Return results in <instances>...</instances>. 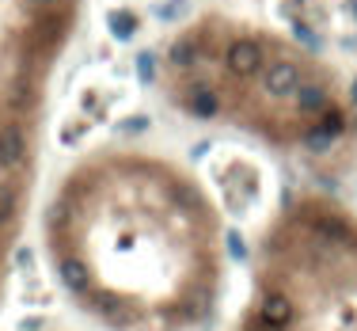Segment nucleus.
Returning a JSON list of instances; mask_svg holds the SVG:
<instances>
[{
	"label": "nucleus",
	"instance_id": "nucleus-1",
	"mask_svg": "<svg viewBox=\"0 0 357 331\" xmlns=\"http://www.w3.org/2000/svg\"><path fill=\"white\" fill-rule=\"evenodd\" d=\"M224 61L235 76H255V73H262V65H266L262 46L255 38H232L228 50H224Z\"/></svg>",
	"mask_w": 357,
	"mask_h": 331
},
{
	"label": "nucleus",
	"instance_id": "nucleus-2",
	"mask_svg": "<svg viewBox=\"0 0 357 331\" xmlns=\"http://www.w3.org/2000/svg\"><path fill=\"white\" fill-rule=\"evenodd\" d=\"M301 84H304L301 80V69L292 65V61H274V65L262 69V91L274 95V100H289Z\"/></svg>",
	"mask_w": 357,
	"mask_h": 331
},
{
	"label": "nucleus",
	"instance_id": "nucleus-3",
	"mask_svg": "<svg viewBox=\"0 0 357 331\" xmlns=\"http://www.w3.org/2000/svg\"><path fill=\"white\" fill-rule=\"evenodd\" d=\"M342 130H346V118H342L338 111H323V115H319V122L304 133V145H308L312 152H327L334 141L342 137Z\"/></svg>",
	"mask_w": 357,
	"mask_h": 331
},
{
	"label": "nucleus",
	"instance_id": "nucleus-4",
	"mask_svg": "<svg viewBox=\"0 0 357 331\" xmlns=\"http://www.w3.org/2000/svg\"><path fill=\"white\" fill-rule=\"evenodd\" d=\"M23 160H27V133L19 130L16 122L0 126V168H4V172H16Z\"/></svg>",
	"mask_w": 357,
	"mask_h": 331
},
{
	"label": "nucleus",
	"instance_id": "nucleus-5",
	"mask_svg": "<svg viewBox=\"0 0 357 331\" xmlns=\"http://www.w3.org/2000/svg\"><path fill=\"white\" fill-rule=\"evenodd\" d=\"M289 320H292V301L285 297V293H270L266 301H262V308H259V328H266V331H281V328H289Z\"/></svg>",
	"mask_w": 357,
	"mask_h": 331
},
{
	"label": "nucleus",
	"instance_id": "nucleus-6",
	"mask_svg": "<svg viewBox=\"0 0 357 331\" xmlns=\"http://www.w3.org/2000/svg\"><path fill=\"white\" fill-rule=\"evenodd\" d=\"M57 278L65 282L69 293H91V274H88V266H84L80 259H73V255H65L61 263H57Z\"/></svg>",
	"mask_w": 357,
	"mask_h": 331
},
{
	"label": "nucleus",
	"instance_id": "nucleus-7",
	"mask_svg": "<svg viewBox=\"0 0 357 331\" xmlns=\"http://www.w3.org/2000/svg\"><path fill=\"white\" fill-rule=\"evenodd\" d=\"M292 103H297L301 115H323V111L331 107V95H327V88H319V84H301V88L292 91Z\"/></svg>",
	"mask_w": 357,
	"mask_h": 331
},
{
	"label": "nucleus",
	"instance_id": "nucleus-8",
	"mask_svg": "<svg viewBox=\"0 0 357 331\" xmlns=\"http://www.w3.org/2000/svg\"><path fill=\"white\" fill-rule=\"evenodd\" d=\"M183 103H187V111L194 118H217V111H220V103H217V95H213V88H205V84H194V88L183 95Z\"/></svg>",
	"mask_w": 357,
	"mask_h": 331
},
{
	"label": "nucleus",
	"instance_id": "nucleus-9",
	"mask_svg": "<svg viewBox=\"0 0 357 331\" xmlns=\"http://www.w3.org/2000/svg\"><path fill=\"white\" fill-rule=\"evenodd\" d=\"M312 229H316L323 240H334V244H357L354 229H349L342 217H316V221H312Z\"/></svg>",
	"mask_w": 357,
	"mask_h": 331
},
{
	"label": "nucleus",
	"instance_id": "nucleus-10",
	"mask_svg": "<svg viewBox=\"0 0 357 331\" xmlns=\"http://www.w3.org/2000/svg\"><path fill=\"white\" fill-rule=\"evenodd\" d=\"M106 27H111L114 38L130 42L133 34H137V16H133L130 8H111V12H106Z\"/></svg>",
	"mask_w": 357,
	"mask_h": 331
},
{
	"label": "nucleus",
	"instance_id": "nucleus-11",
	"mask_svg": "<svg viewBox=\"0 0 357 331\" xmlns=\"http://www.w3.org/2000/svg\"><path fill=\"white\" fill-rule=\"evenodd\" d=\"M168 61H171L175 69H194V65H198V46H194V38H187V34H183V38L171 42Z\"/></svg>",
	"mask_w": 357,
	"mask_h": 331
},
{
	"label": "nucleus",
	"instance_id": "nucleus-12",
	"mask_svg": "<svg viewBox=\"0 0 357 331\" xmlns=\"http://www.w3.org/2000/svg\"><path fill=\"white\" fill-rule=\"evenodd\" d=\"M16 187L12 183H0V225H8L16 217Z\"/></svg>",
	"mask_w": 357,
	"mask_h": 331
},
{
	"label": "nucleus",
	"instance_id": "nucleus-13",
	"mask_svg": "<svg viewBox=\"0 0 357 331\" xmlns=\"http://www.w3.org/2000/svg\"><path fill=\"white\" fill-rule=\"evenodd\" d=\"M137 80L141 84H152L156 80V58H152V54H137Z\"/></svg>",
	"mask_w": 357,
	"mask_h": 331
},
{
	"label": "nucleus",
	"instance_id": "nucleus-14",
	"mask_svg": "<svg viewBox=\"0 0 357 331\" xmlns=\"http://www.w3.org/2000/svg\"><path fill=\"white\" fill-rule=\"evenodd\" d=\"M292 34H297V42H304L308 50H319V38H316V31H312L308 23H292Z\"/></svg>",
	"mask_w": 357,
	"mask_h": 331
},
{
	"label": "nucleus",
	"instance_id": "nucleus-15",
	"mask_svg": "<svg viewBox=\"0 0 357 331\" xmlns=\"http://www.w3.org/2000/svg\"><path fill=\"white\" fill-rule=\"evenodd\" d=\"M118 126H122V133H141L148 126V118L145 115H133V118H126V122H118Z\"/></svg>",
	"mask_w": 357,
	"mask_h": 331
},
{
	"label": "nucleus",
	"instance_id": "nucleus-16",
	"mask_svg": "<svg viewBox=\"0 0 357 331\" xmlns=\"http://www.w3.org/2000/svg\"><path fill=\"white\" fill-rule=\"evenodd\" d=\"M228 244H232V255H235V259H244V255H247L244 240H240V236H235V232H232V236H228Z\"/></svg>",
	"mask_w": 357,
	"mask_h": 331
},
{
	"label": "nucleus",
	"instance_id": "nucleus-17",
	"mask_svg": "<svg viewBox=\"0 0 357 331\" xmlns=\"http://www.w3.org/2000/svg\"><path fill=\"white\" fill-rule=\"evenodd\" d=\"M27 4H31V8H46L49 0H27Z\"/></svg>",
	"mask_w": 357,
	"mask_h": 331
},
{
	"label": "nucleus",
	"instance_id": "nucleus-18",
	"mask_svg": "<svg viewBox=\"0 0 357 331\" xmlns=\"http://www.w3.org/2000/svg\"><path fill=\"white\" fill-rule=\"evenodd\" d=\"M354 100H357V80H354Z\"/></svg>",
	"mask_w": 357,
	"mask_h": 331
},
{
	"label": "nucleus",
	"instance_id": "nucleus-19",
	"mask_svg": "<svg viewBox=\"0 0 357 331\" xmlns=\"http://www.w3.org/2000/svg\"><path fill=\"white\" fill-rule=\"evenodd\" d=\"M354 16H357V0H354Z\"/></svg>",
	"mask_w": 357,
	"mask_h": 331
}]
</instances>
